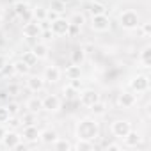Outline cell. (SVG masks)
<instances>
[{"mask_svg": "<svg viewBox=\"0 0 151 151\" xmlns=\"http://www.w3.org/2000/svg\"><path fill=\"white\" fill-rule=\"evenodd\" d=\"M75 135H77V139H86L94 142L96 139H100V123L93 116L82 117L75 126Z\"/></svg>", "mask_w": 151, "mask_h": 151, "instance_id": "obj_1", "label": "cell"}, {"mask_svg": "<svg viewBox=\"0 0 151 151\" xmlns=\"http://www.w3.org/2000/svg\"><path fill=\"white\" fill-rule=\"evenodd\" d=\"M117 22H119V27L123 30H135L140 25V16L133 9H124L123 13H119Z\"/></svg>", "mask_w": 151, "mask_h": 151, "instance_id": "obj_2", "label": "cell"}, {"mask_svg": "<svg viewBox=\"0 0 151 151\" xmlns=\"http://www.w3.org/2000/svg\"><path fill=\"white\" fill-rule=\"evenodd\" d=\"M2 147L6 149H23V140H22V133H18L16 130H7L4 139H2Z\"/></svg>", "mask_w": 151, "mask_h": 151, "instance_id": "obj_3", "label": "cell"}, {"mask_svg": "<svg viewBox=\"0 0 151 151\" xmlns=\"http://www.w3.org/2000/svg\"><path fill=\"white\" fill-rule=\"evenodd\" d=\"M91 29L93 32L105 34L112 29V22L107 14H96V16H91Z\"/></svg>", "mask_w": 151, "mask_h": 151, "instance_id": "obj_4", "label": "cell"}, {"mask_svg": "<svg viewBox=\"0 0 151 151\" xmlns=\"http://www.w3.org/2000/svg\"><path fill=\"white\" fill-rule=\"evenodd\" d=\"M130 91H133L135 94H142L149 91V77L147 75H137L130 80Z\"/></svg>", "mask_w": 151, "mask_h": 151, "instance_id": "obj_5", "label": "cell"}, {"mask_svg": "<svg viewBox=\"0 0 151 151\" xmlns=\"http://www.w3.org/2000/svg\"><path fill=\"white\" fill-rule=\"evenodd\" d=\"M130 130H132V123H130L128 119H116V121H112V124H110V133H112L116 139H123Z\"/></svg>", "mask_w": 151, "mask_h": 151, "instance_id": "obj_6", "label": "cell"}, {"mask_svg": "<svg viewBox=\"0 0 151 151\" xmlns=\"http://www.w3.org/2000/svg\"><path fill=\"white\" fill-rule=\"evenodd\" d=\"M62 109V100L57 94H46L43 98V110L48 114H57Z\"/></svg>", "mask_w": 151, "mask_h": 151, "instance_id": "obj_7", "label": "cell"}, {"mask_svg": "<svg viewBox=\"0 0 151 151\" xmlns=\"http://www.w3.org/2000/svg\"><path fill=\"white\" fill-rule=\"evenodd\" d=\"M98 100H101L98 91H94V89H82V91L78 93V100H77V101H80L82 107H87V109H89V107L94 105Z\"/></svg>", "mask_w": 151, "mask_h": 151, "instance_id": "obj_8", "label": "cell"}, {"mask_svg": "<svg viewBox=\"0 0 151 151\" xmlns=\"http://www.w3.org/2000/svg\"><path fill=\"white\" fill-rule=\"evenodd\" d=\"M137 105V94L133 91H123L117 96V107L123 110H130Z\"/></svg>", "mask_w": 151, "mask_h": 151, "instance_id": "obj_9", "label": "cell"}, {"mask_svg": "<svg viewBox=\"0 0 151 151\" xmlns=\"http://www.w3.org/2000/svg\"><path fill=\"white\" fill-rule=\"evenodd\" d=\"M13 11H14V14H16L23 23L29 22V20H32V7H30L29 2H25V0H20V2H16V4L13 6Z\"/></svg>", "mask_w": 151, "mask_h": 151, "instance_id": "obj_10", "label": "cell"}, {"mask_svg": "<svg viewBox=\"0 0 151 151\" xmlns=\"http://www.w3.org/2000/svg\"><path fill=\"white\" fill-rule=\"evenodd\" d=\"M45 87H46V82L43 77H39V75H27V89L30 93L37 94V93L45 91Z\"/></svg>", "mask_w": 151, "mask_h": 151, "instance_id": "obj_11", "label": "cell"}, {"mask_svg": "<svg viewBox=\"0 0 151 151\" xmlns=\"http://www.w3.org/2000/svg\"><path fill=\"white\" fill-rule=\"evenodd\" d=\"M69 25H71L69 20L59 16L55 22L50 23V30L53 32V36H68V32H69Z\"/></svg>", "mask_w": 151, "mask_h": 151, "instance_id": "obj_12", "label": "cell"}, {"mask_svg": "<svg viewBox=\"0 0 151 151\" xmlns=\"http://www.w3.org/2000/svg\"><path fill=\"white\" fill-rule=\"evenodd\" d=\"M39 133H41V130L36 124H25L23 132H22V140L27 144H34L39 140Z\"/></svg>", "mask_w": 151, "mask_h": 151, "instance_id": "obj_13", "label": "cell"}, {"mask_svg": "<svg viewBox=\"0 0 151 151\" xmlns=\"http://www.w3.org/2000/svg\"><path fill=\"white\" fill-rule=\"evenodd\" d=\"M22 34H23V37H27V39H36V37H39V34H41L39 22H36V20L25 22V25H23V29H22Z\"/></svg>", "mask_w": 151, "mask_h": 151, "instance_id": "obj_14", "label": "cell"}, {"mask_svg": "<svg viewBox=\"0 0 151 151\" xmlns=\"http://www.w3.org/2000/svg\"><path fill=\"white\" fill-rule=\"evenodd\" d=\"M60 77H62V69L59 66H55V64L48 66L45 69V73H43V78H45L46 84H59Z\"/></svg>", "mask_w": 151, "mask_h": 151, "instance_id": "obj_15", "label": "cell"}, {"mask_svg": "<svg viewBox=\"0 0 151 151\" xmlns=\"http://www.w3.org/2000/svg\"><path fill=\"white\" fill-rule=\"evenodd\" d=\"M121 140H123L124 147H137V146L140 144V140H142V135H140L137 130H133V128H132V130H130L123 139H121Z\"/></svg>", "mask_w": 151, "mask_h": 151, "instance_id": "obj_16", "label": "cell"}, {"mask_svg": "<svg viewBox=\"0 0 151 151\" xmlns=\"http://www.w3.org/2000/svg\"><path fill=\"white\" fill-rule=\"evenodd\" d=\"M25 109H27V112L37 116L39 112H43V98H39V96H30V98L27 100V103H25Z\"/></svg>", "mask_w": 151, "mask_h": 151, "instance_id": "obj_17", "label": "cell"}, {"mask_svg": "<svg viewBox=\"0 0 151 151\" xmlns=\"http://www.w3.org/2000/svg\"><path fill=\"white\" fill-rule=\"evenodd\" d=\"M30 50H32V53L37 57V60H45V59L48 57V52H50V50H48V45H46L45 41H37Z\"/></svg>", "mask_w": 151, "mask_h": 151, "instance_id": "obj_18", "label": "cell"}, {"mask_svg": "<svg viewBox=\"0 0 151 151\" xmlns=\"http://www.w3.org/2000/svg\"><path fill=\"white\" fill-rule=\"evenodd\" d=\"M86 50L82 48V46H77V48H73V52H71V55H69V60H71V64H77V66H82L84 62H86Z\"/></svg>", "mask_w": 151, "mask_h": 151, "instance_id": "obj_19", "label": "cell"}, {"mask_svg": "<svg viewBox=\"0 0 151 151\" xmlns=\"http://www.w3.org/2000/svg\"><path fill=\"white\" fill-rule=\"evenodd\" d=\"M59 135H57V132L53 130V128H45V130H41V133H39V142H43L45 146H52V142L57 139Z\"/></svg>", "mask_w": 151, "mask_h": 151, "instance_id": "obj_20", "label": "cell"}, {"mask_svg": "<svg viewBox=\"0 0 151 151\" xmlns=\"http://www.w3.org/2000/svg\"><path fill=\"white\" fill-rule=\"evenodd\" d=\"M89 110H91L93 117H101V116H105V114H107L109 107H107V103H105V101L98 100L94 105H91V107H89Z\"/></svg>", "mask_w": 151, "mask_h": 151, "instance_id": "obj_21", "label": "cell"}, {"mask_svg": "<svg viewBox=\"0 0 151 151\" xmlns=\"http://www.w3.org/2000/svg\"><path fill=\"white\" fill-rule=\"evenodd\" d=\"M52 147H53L55 151H71V149H73V144H71L68 139L57 137V139L52 142Z\"/></svg>", "mask_w": 151, "mask_h": 151, "instance_id": "obj_22", "label": "cell"}, {"mask_svg": "<svg viewBox=\"0 0 151 151\" xmlns=\"http://www.w3.org/2000/svg\"><path fill=\"white\" fill-rule=\"evenodd\" d=\"M64 75L68 80H75V78H82V68L77 64H71L64 69Z\"/></svg>", "mask_w": 151, "mask_h": 151, "instance_id": "obj_23", "label": "cell"}, {"mask_svg": "<svg viewBox=\"0 0 151 151\" xmlns=\"http://www.w3.org/2000/svg\"><path fill=\"white\" fill-rule=\"evenodd\" d=\"M140 64H142V68H146V69H149L151 68V46L149 45H146L142 50H140Z\"/></svg>", "mask_w": 151, "mask_h": 151, "instance_id": "obj_24", "label": "cell"}, {"mask_svg": "<svg viewBox=\"0 0 151 151\" xmlns=\"http://www.w3.org/2000/svg\"><path fill=\"white\" fill-rule=\"evenodd\" d=\"M13 66H14V71H16V77H27V75L30 73V66L29 64H25L22 59L20 60H16V62H13Z\"/></svg>", "mask_w": 151, "mask_h": 151, "instance_id": "obj_25", "label": "cell"}, {"mask_svg": "<svg viewBox=\"0 0 151 151\" xmlns=\"http://www.w3.org/2000/svg\"><path fill=\"white\" fill-rule=\"evenodd\" d=\"M73 149H77V151H91V149H94V142L86 140V139H77V142L73 144Z\"/></svg>", "mask_w": 151, "mask_h": 151, "instance_id": "obj_26", "label": "cell"}, {"mask_svg": "<svg viewBox=\"0 0 151 151\" xmlns=\"http://www.w3.org/2000/svg\"><path fill=\"white\" fill-rule=\"evenodd\" d=\"M89 14H91V16H96V14H107V7L103 6V2H98V0H94V2L89 6Z\"/></svg>", "mask_w": 151, "mask_h": 151, "instance_id": "obj_27", "label": "cell"}, {"mask_svg": "<svg viewBox=\"0 0 151 151\" xmlns=\"http://www.w3.org/2000/svg\"><path fill=\"white\" fill-rule=\"evenodd\" d=\"M62 93H64V100H66V101H77V100H78V93H80V91L73 89V87L68 84V86L62 89Z\"/></svg>", "mask_w": 151, "mask_h": 151, "instance_id": "obj_28", "label": "cell"}, {"mask_svg": "<svg viewBox=\"0 0 151 151\" xmlns=\"http://www.w3.org/2000/svg\"><path fill=\"white\" fill-rule=\"evenodd\" d=\"M69 23L71 25H75V27H84V23H86V14L84 13H80V11H77V13H73L71 14V18H69Z\"/></svg>", "mask_w": 151, "mask_h": 151, "instance_id": "obj_29", "label": "cell"}, {"mask_svg": "<svg viewBox=\"0 0 151 151\" xmlns=\"http://www.w3.org/2000/svg\"><path fill=\"white\" fill-rule=\"evenodd\" d=\"M32 20H36V22H43V20H46V7H43V6H36V7H32Z\"/></svg>", "mask_w": 151, "mask_h": 151, "instance_id": "obj_30", "label": "cell"}, {"mask_svg": "<svg viewBox=\"0 0 151 151\" xmlns=\"http://www.w3.org/2000/svg\"><path fill=\"white\" fill-rule=\"evenodd\" d=\"M0 77H4V78H13V77H16V71H14L13 62H7L2 69H0Z\"/></svg>", "mask_w": 151, "mask_h": 151, "instance_id": "obj_31", "label": "cell"}, {"mask_svg": "<svg viewBox=\"0 0 151 151\" xmlns=\"http://www.w3.org/2000/svg\"><path fill=\"white\" fill-rule=\"evenodd\" d=\"M22 60H23V62H25V64H29V66H30V68H32V66H36V64H37V57H36V55H34V53H32V50H29V52H25V53H23V55H22Z\"/></svg>", "mask_w": 151, "mask_h": 151, "instance_id": "obj_32", "label": "cell"}, {"mask_svg": "<svg viewBox=\"0 0 151 151\" xmlns=\"http://www.w3.org/2000/svg\"><path fill=\"white\" fill-rule=\"evenodd\" d=\"M48 9H52V11H55V13L62 14V13L66 11V4H64V2H60V0H52Z\"/></svg>", "mask_w": 151, "mask_h": 151, "instance_id": "obj_33", "label": "cell"}, {"mask_svg": "<svg viewBox=\"0 0 151 151\" xmlns=\"http://www.w3.org/2000/svg\"><path fill=\"white\" fill-rule=\"evenodd\" d=\"M6 107H7V110H9L11 116H20V109H22V107H20L18 101H9Z\"/></svg>", "mask_w": 151, "mask_h": 151, "instance_id": "obj_34", "label": "cell"}, {"mask_svg": "<svg viewBox=\"0 0 151 151\" xmlns=\"http://www.w3.org/2000/svg\"><path fill=\"white\" fill-rule=\"evenodd\" d=\"M34 119H36V116L30 114V112L20 116V123H22V126H25V124H34Z\"/></svg>", "mask_w": 151, "mask_h": 151, "instance_id": "obj_35", "label": "cell"}, {"mask_svg": "<svg viewBox=\"0 0 151 151\" xmlns=\"http://www.w3.org/2000/svg\"><path fill=\"white\" fill-rule=\"evenodd\" d=\"M9 117H11V114H9V110H7V107H0V124H6L7 121H9Z\"/></svg>", "mask_w": 151, "mask_h": 151, "instance_id": "obj_36", "label": "cell"}, {"mask_svg": "<svg viewBox=\"0 0 151 151\" xmlns=\"http://www.w3.org/2000/svg\"><path fill=\"white\" fill-rule=\"evenodd\" d=\"M139 27H140V32H142V36H144V37H149V36H151V23H149V22L140 23Z\"/></svg>", "mask_w": 151, "mask_h": 151, "instance_id": "obj_37", "label": "cell"}, {"mask_svg": "<svg viewBox=\"0 0 151 151\" xmlns=\"http://www.w3.org/2000/svg\"><path fill=\"white\" fill-rule=\"evenodd\" d=\"M39 37H43V41H45V43H48V41H52L55 36H53V32H52L50 29H45V30H41Z\"/></svg>", "mask_w": 151, "mask_h": 151, "instance_id": "obj_38", "label": "cell"}, {"mask_svg": "<svg viewBox=\"0 0 151 151\" xmlns=\"http://www.w3.org/2000/svg\"><path fill=\"white\" fill-rule=\"evenodd\" d=\"M59 16H62V14H59V13H55V11H52V9H46V22H48V23L55 22Z\"/></svg>", "mask_w": 151, "mask_h": 151, "instance_id": "obj_39", "label": "cell"}, {"mask_svg": "<svg viewBox=\"0 0 151 151\" xmlns=\"http://www.w3.org/2000/svg\"><path fill=\"white\" fill-rule=\"evenodd\" d=\"M103 147H105V149H109V151H121V149H123V146H121V144H117V142H107Z\"/></svg>", "mask_w": 151, "mask_h": 151, "instance_id": "obj_40", "label": "cell"}, {"mask_svg": "<svg viewBox=\"0 0 151 151\" xmlns=\"http://www.w3.org/2000/svg\"><path fill=\"white\" fill-rule=\"evenodd\" d=\"M69 86L73 89H77V91H82V80L80 78H75V80H69Z\"/></svg>", "mask_w": 151, "mask_h": 151, "instance_id": "obj_41", "label": "cell"}, {"mask_svg": "<svg viewBox=\"0 0 151 151\" xmlns=\"http://www.w3.org/2000/svg\"><path fill=\"white\" fill-rule=\"evenodd\" d=\"M7 62H9V60H7V57H6V55H2V53H0V69H2V68H4V66L7 64Z\"/></svg>", "mask_w": 151, "mask_h": 151, "instance_id": "obj_42", "label": "cell"}, {"mask_svg": "<svg viewBox=\"0 0 151 151\" xmlns=\"http://www.w3.org/2000/svg\"><path fill=\"white\" fill-rule=\"evenodd\" d=\"M6 132H7L6 124H0V142H2V139H4V135H6Z\"/></svg>", "mask_w": 151, "mask_h": 151, "instance_id": "obj_43", "label": "cell"}, {"mask_svg": "<svg viewBox=\"0 0 151 151\" xmlns=\"http://www.w3.org/2000/svg\"><path fill=\"white\" fill-rule=\"evenodd\" d=\"M7 98V91H0V100H6Z\"/></svg>", "mask_w": 151, "mask_h": 151, "instance_id": "obj_44", "label": "cell"}, {"mask_svg": "<svg viewBox=\"0 0 151 151\" xmlns=\"http://www.w3.org/2000/svg\"><path fill=\"white\" fill-rule=\"evenodd\" d=\"M2 25H4V20H2V16H0V29H2Z\"/></svg>", "mask_w": 151, "mask_h": 151, "instance_id": "obj_45", "label": "cell"}, {"mask_svg": "<svg viewBox=\"0 0 151 151\" xmlns=\"http://www.w3.org/2000/svg\"><path fill=\"white\" fill-rule=\"evenodd\" d=\"M60 2H64V4H68V2H71V0H60Z\"/></svg>", "mask_w": 151, "mask_h": 151, "instance_id": "obj_46", "label": "cell"}, {"mask_svg": "<svg viewBox=\"0 0 151 151\" xmlns=\"http://www.w3.org/2000/svg\"><path fill=\"white\" fill-rule=\"evenodd\" d=\"M98 2H103V4H105V2H109V0H98Z\"/></svg>", "mask_w": 151, "mask_h": 151, "instance_id": "obj_47", "label": "cell"}]
</instances>
